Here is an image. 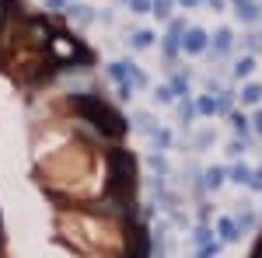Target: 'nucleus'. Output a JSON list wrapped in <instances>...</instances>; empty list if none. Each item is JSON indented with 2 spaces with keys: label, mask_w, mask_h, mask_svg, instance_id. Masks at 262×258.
Instances as JSON below:
<instances>
[{
  "label": "nucleus",
  "mask_w": 262,
  "mask_h": 258,
  "mask_svg": "<svg viewBox=\"0 0 262 258\" xmlns=\"http://www.w3.org/2000/svg\"><path fill=\"white\" fill-rule=\"evenodd\" d=\"M70 108H74L84 122H91L101 136H108V139L126 136V129H129V122L122 119L108 101H101L98 95H70Z\"/></svg>",
  "instance_id": "1"
},
{
  "label": "nucleus",
  "mask_w": 262,
  "mask_h": 258,
  "mask_svg": "<svg viewBox=\"0 0 262 258\" xmlns=\"http://www.w3.org/2000/svg\"><path fill=\"white\" fill-rule=\"evenodd\" d=\"M137 189V160L126 150H112L108 154V192L116 199H129Z\"/></svg>",
  "instance_id": "2"
},
{
  "label": "nucleus",
  "mask_w": 262,
  "mask_h": 258,
  "mask_svg": "<svg viewBox=\"0 0 262 258\" xmlns=\"http://www.w3.org/2000/svg\"><path fill=\"white\" fill-rule=\"evenodd\" d=\"M150 234H147V227L140 223H129V230H126V258H150Z\"/></svg>",
  "instance_id": "3"
},
{
  "label": "nucleus",
  "mask_w": 262,
  "mask_h": 258,
  "mask_svg": "<svg viewBox=\"0 0 262 258\" xmlns=\"http://www.w3.org/2000/svg\"><path fill=\"white\" fill-rule=\"evenodd\" d=\"M182 49H185L189 56H203V53L210 49V35H206L203 28H185V32H182Z\"/></svg>",
  "instance_id": "4"
},
{
  "label": "nucleus",
  "mask_w": 262,
  "mask_h": 258,
  "mask_svg": "<svg viewBox=\"0 0 262 258\" xmlns=\"http://www.w3.org/2000/svg\"><path fill=\"white\" fill-rule=\"evenodd\" d=\"M28 42H32V45H49V42H53V28L46 25V18H35L28 25Z\"/></svg>",
  "instance_id": "5"
},
{
  "label": "nucleus",
  "mask_w": 262,
  "mask_h": 258,
  "mask_svg": "<svg viewBox=\"0 0 262 258\" xmlns=\"http://www.w3.org/2000/svg\"><path fill=\"white\" fill-rule=\"evenodd\" d=\"M231 7H234V18L245 21V25H255V21H259V7H255V0H231Z\"/></svg>",
  "instance_id": "6"
},
{
  "label": "nucleus",
  "mask_w": 262,
  "mask_h": 258,
  "mask_svg": "<svg viewBox=\"0 0 262 258\" xmlns=\"http://www.w3.org/2000/svg\"><path fill=\"white\" fill-rule=\"evenodd\" d=\"M210 49H213V56H217V60L227 56V53L234 49V35H231V28H221V32L213 35V42H210Z\"/></svg>",
  "instance_id": "7"
},
{
  "label": "nucleus",
  "mask_w": 262,
  "mask_h": 258,
  "mask_svg": "<svg viewBox=\"0 0 262 258\" xmlns=\"http://www.w3.org/2000/svg\"><path fill=\"white\" fill-rule=\"evenodd\" d=\"M217 234H221L224 244H234V241L242 238V227L234 223V217H221L217 220Z\"/></svg>",
  "instance_id": "8"
},
{
  "label": "nucleus",
  "mask_w": 262,
  "mask_h": 258,
  "mask_svg": "<svg viewBox=\"0 0 262 258\" xmlns=\"http://www.w3.org/2000/svg\"><path fill=\"white\" fill-rule=\"evenodd\" d=\"M224 181H227V171L224 168H206L203 171V189H221Z\"/></svg>",
  "instance_id": "9"
},
{
  "label": "nucleus",
  "mask_w": 262,
  "mask_h": 258,
  "mask_svg": "<svg viewBox=\"0 0 262 258\" xmlns=\"http://www.w3.org/2000/svg\"><path fill=\"white\" fill-rule=\"evenodd\" d=\"M252 70H255V56L248 53V56H242V60H234V66H231V77H252Z\"/></svg>",
  "instance_id": "10"
},
{
  "label": "nucleus",
  "mask_w": 262,
  "mask_h": 258,
  "mask_svg": "<svg viewBox=\"0 0 262 258\" xmlns=\"http://www.w3.org/2000/svg\"><path fill=\"white\" fill-rule=\"evenodd\" d=\"M179 49H182V35H171V32H168V35H164V42H161V53H164V60L171 63L175 56H179Z\"/></svg>",
  "instance_id": "11"
},
{
  "label": "nucleus",
  "mask_w": 262,
  "mask_h": 258,
  "mask_svg": "<svg viewBox=\"0 0 262 258\" xmlns=\"http://www.w3.org/2000/svg\"><path fill=\"white\" fill-rule=\"evenodd\" d=\"M196 115H221V112H217V98L200 95V98H196Z\"/></svg>",
  "instance_id": "12"
},
{
  "label": "nucleus",
  "mask_w": 262,
  "mask_h": 258,
  "mask_svg": "<svg viewBox=\"0 0 262 258\" xmlns=\"http://www.w3.org/2000/svg\"><path fill=\"white\" fill-rule=\"evenodd\" d=\"M227 178L234 181V185H248V181H252V168H248V164H234V168L227 171Z\"/></svg>",
  "instance_id": "13"
},
{
  "label": "nucleus",
  "mask_w": 262,
  "mask_h": 258,
  "mask_svg": "<svg viewBox=\"0 0 262 258\" xmlns=\"http://www.w3.org/2000/svg\"><path fill=\"white\" fill-rule=\"evenodd\" d=\"M262 101V84H245L242 87V105H259Z\"/></svg>",
  "instance_id": "14"
},
{
  "label": "nucleus",
  "mask_w": 262,
  "mask_h": 258,
  "mask_svg": "<svg viewBox=\"0 0 262 258\" xmlns=\"http://www.w3.org/2000/svg\"><path fill=\"white\" fill-rule=\"evenodd\" d=\"M179 119H182V122H185V126H189V122L196 119V101L189 98V95H185V98H182V101H179Z\"/></svg>",
  "instance_id": "15"
},
{
  "label": "nucleus",
  "mask_w": 262,
  "mask_h": 258,
  "mask_svg": "<svg viewBox=\"0 0 262 258\" xmlns=\"http://www.w3.org/2000/svg\"><path fill=\"white\" fill-rule=\"evenodd\" d=\"M231 129H234V136H248V115H242V112H231Z\"/></svg>",
  "instance_id": "16"
},
{
  "label": "nucleus",
  "mask_w": 262,
  "mask_h": 258,
  "mask_svg": "<svg viewBox=\"0 0 262 258\" xmlns=\"http://www.w3.org/2000/svg\"><path fill=\"white\" fill-rule=\"evenodd\" d=\"M150 42H154V32H133L129 35V45L133 49H150Z\"/></svg>",
  "instance_id": "17"
},
{
  "label": "nucleus",
  "mask_w": 262,
  "mask_h": 258,
  "mask_svg": "<svg viewBox=\"0 0 262 258\" xmlns=\"http://www.w3.org/2000/svg\"><path fill=\"white\" fill-rule=\"evenodd\" d=\"M171 91H175V98H185L189 95V74H175L171 77Z\"/></svg>",
  "instance_id": "18"
},
{
  "label": "nucleus",
  "mask_w": 262,
  "mask_h": 258,
  "mask_svg": "<svg viewBox=\"0 0 262 258\" xmlns=\"http://www.w3.org/2000/svg\"><path fill=\"white\" fill-rule=\"evenodd\" d=\"M210 241H213V230H210L206 223H200V227L192 230V244H196V248H203V244H210Z\"/></svg>",
  "instance_id": "19"
},
{
  "label": "nucleus",
  "mask_w": 262,
  "mask_h": 258,
  "mask_svg": "<svg viewBox=\"0 0 262 258\" xmlns=\"http://www.w3.org/2000/svg\"><path fill=\"white\" fill-rule=\"evenodd\" d=\"M245 150H248V143H245V136H234L231 143H227V157H242Z\"/></svg>",
  "instance_id": "20"
},
{
  "label": "nucleus",
  "mask_w": 262,
  "mask_h": 258,
  "mask_svg": "<svg viewBox=\"0 0 262 258\" xmlns=\"http://www.w3.org/2000/svg\"><path fill=\"white\" fill-rule=\"evenodd\" d=\"M154 101H161V105H171V101H175V91H171V84H161V87L154 91Z\"/></svg>",
  "instance_id": "21"
},
{
  "label": "nucleus",
  "mask_w": 262,
  "mask_h": 258,
  "mask_svg": "<svg viewBox=\"0 0 262 258\" xmlns=\"http://www.w3.org/2000/svg\"><path fill=\"white\" fill-rule=\"evenodd\" d=\"M234 223H238V227H242V234H245V230H248V227H255V213H252V209H242V213H238V217H234Z\"/></svg>",
  "instance_id": "22"
},
{
  "label": "nucleus",
  "mask_w": 262,
  "mask_h": 258,
  "mask_svg": "<svg viewBox=\"0 0 262 258\" xmlns=\"http://www.w3.org/2000/svg\"><path fill=\"white\" fill-rule=\"evenodd\" d=\"M70 18H77L81 25H88V21L95 18V14H91V7H84V4H77V7H70Z\"/></svg>",
  "instance_id": "23"
},
{
  "label": "nucleus",
  "mask_w": 262,
  "mask_h": 258,
  "mask_svg": "<svg viewBox=\"0 0 262 258\" xmlns=\"http://www.w3.org/2000/svg\"><path fill=\"white\" fill-rule=\"evenodd\" d=\"M150 139H154V147L168 150V143H171V133H168V129H154V133H150Z\"/></svg>",
  "instance_id": "24"
},
{
  "label": "nucleus",
  "mask_w": 262,
  "mask_h": 258,
  "mask_svg": "<svg viewBox=\"0 0 262 258\" xmlns=\"http://www.w3.org/2000/svg\"><path fill=\"white\" fill-rule=\"evenodd\" d=\"M245 49H248V53L255 56V53L262 49V35H255V32H252V35H245Z\"/></svg>",
  "instance_id": "25"
},
{
  "label": "nucleus",
  "mask_w": 262,
  "mask_h": 258,
  "mask_svg": "<svg viewBox=\"0 0 262 258\" xmlns=\"http://www.w3.org/2000/svg\"><path fill=\"white\" fill-rule=\"evenodd\" d=\"M217 251H221V244H217V241H210V244H203L200 251H196V258H217Z\"/></svg>",
  "instance_id": "26"
},
{
  "label": "nucleus",
  "mask_w": 262,
  "mask_h": 258,
  "mask_svg": "<svg viewBox=\"0 0 262 258\" xmlns=\"http://www.w3.org/2000/svg\"><path fill=\"white\" fill-rule=\"evenodd\" d=\"M133 7V14H150V0H126Z\"/></svg>",
  "instance_id": "27"
},
{
  "label": "nucleus",
  "mask_w": 262,
  "mask_h": 258,
  "mask_svg": "<svg viewBox=\"0 0 262 258\" xmlns=\"http://www.w3.org/2000/svg\"><path fill=\"white\" fill-rule=\"evenodd\" d=\"M150 168H154V171H158L161 178L168 175V164H164V157H161V154H154V157H150Z\"/></svg>",
  "instance_id": "28"
},
{
  "label": "nucleus",
  "mask_w": 262,
  "mask_h": 258,
  "mask_svg": "<svg viewBox=\"0 0 262 258\" xmlns=\"http://www.w3.org/2000/svg\"><path fill=\"white\" fill-rule=\"evenodd\" d=\"M248 189H252V192H262V168H259V171H252V181H248Z\"/></svg>",
  "instance_id": "29"
},
{
  "label": "nucleus",
  "mask_w": 262,
  "mask_h": 258,
  "mask_svg": "<svg viewBox=\"0 0 262 258\" xmlns=\"http://www.w3.org/2000/svg\"><path fill=\"white\" fill-rule=\"evenodd\" d=\"M168 32H171V35H182V32H185V21H182V18H175L171 25H168Z\"/></svg>",
  "instance_id": "30"
},
{
  "label": "nucleus",
  "mask_w": 262,
  "mask_h": 258,
  "mask_svg": "<svg viewBox=\"0 0 262 258\" xmlns=\"http://www.w3.org/2000/svg\"><path fill=\"white\" fill-rule=\"evenodd\" d=\"M248 122H252V129H255V133H259V136H262V108H259V112H255V119H248Z\"/></svg>",
  "instance_id": "31"
},
{
  "label": "nucleus",
  "mask_w": 262,
  "mask_h": 258,
  "mask_svg": "<svg viewBox=\"0 0 262 258\" xmlns=\"http://www.w3.org/2000/svg\"><path fill=\"white\" fill-rule=\"evenodd\" d=\"M179 4H182V7H200L203 0H179Z\"/></svg>",
  "instance_id": "32"
},
{
  "label": "nucleus",
  "mask_w": 262,
  "mask_h": 258,
  "mask_svg": "<svg viewBox=\"0 0 262 258\" xmlns=\"http://www.w3.org/2000/svg\"><path fill=\"white\" fill-rule=\"evenodd\" d=\"M206 4H210L213 11H224V0H206Z\"/></svg>",
  "instance_id": "33"
},
{
  "label": "nucleus",
  "mask_w": 262,
  "mask_h": 258,
  "mask_svg": "<svg viewBox=\"0 0 262 258\" xmlns=\"http://www.w3.org/2000/svg\"><path fill=\"white\" fill-rule=\"evenodd\" d=\"M4 14H7V11H4V0H0V21H4Z\"/></svg>",
  "instance_id": "34"
},
{
  "label": "nucleus",
  "mask_w": 262,
  "mask_h": 258,
  "mask_svg": "<svg viewBox=\"0 0 262 258\" xmlns=\"http://www.w3.org/2000/svg\"><path fill=\"white\" fill-rule=\"evenodd\" d=\"M259 25H262V7H259Z\"/></svg>",
  "instance_id": "35"
},
{
  "label": "nucleus",
  "mask_w": 262,
  "mask_h": 258,
  "mask_svg": "<svg viewBox=\"0 0 262 258\" xmlns=\"http://www.w3.org/2000/svg\"><path fill=\"white\" fill-rule=\"evenodd\" d=\"M192 258H196V255H192Z\"/></svg>",
  "instance_id": "36"
}]
</instances>
